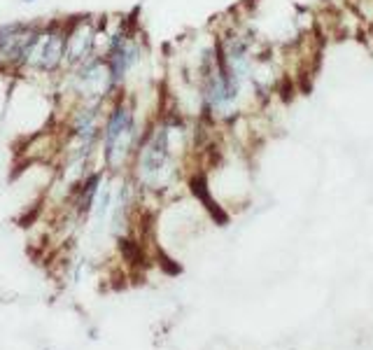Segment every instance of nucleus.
Listing matches in <instances>:
<instances>
[{"instance_id": "obj_1", "label": "nucleus", "mask_w": 373, "mask_h": 350, "mask_svg": "<svg viewBox=\"0 0 373 350\" xmlns=\"http://www.w3.org/2000/svg\"><path fill=\"white\" fill-rule=\"evenodd\" d=\"M147 124L138 117V105L126 91L108 103L101 121V159L103 168L110 173H122L136 156L143 131Z\"/></svg>"}, {"instance_id": "obj_2", "label": "nucleus", "mask_w": 373, "mask_h": 350, "mask_svg": "<svg viewBox=\"0 0 373 350\" xmlns=\"http://www.w3.org/2000/svg\"><path fill=\"white\" fill-rule=\"evenodd\" d=\"M180 119H156L149 121L143 131L140 145L133 156V170L143 187H161L173 175L175 163V135L182 131Z\"/></svg>"}, {"instance_id": "obj_3", "label": "nucleus", "mask_w": 373, "mask_h": 350, "mask_svg": "<svg viewBox=\"0 0 373 350\" xmlns=\"http://www.w3.org/2000/svg\"><path fill=\"white\" fill-rule=\"evenodd\" d=\"M66 45H68V21H45L21 75L59 80L66 73Z\"/></svg>"}, {"instance_id": "obj_4", "label": "nucleus", "mask_w": 373, "mask_h": 350, "mask_svg": "<svg viewBox=\"0 0 373 350\" xmlns=\"http://www.w3.org/2000/svg\"><path fill=\"white\" fill-rule=\"evenodd\" d=\"M103 59L108 63L110 77L115 80V84L119 89H124L126 80L131 77V73L136 70L145 59V47H143V38L129 26V24H119L115 31H110L105 35V45L101 49Z\"/></svg>"}, {"instance_id": "obj_5", "label": "nucleus", "mask_w": 373, "mask_h": 350, "mask_svg": "<svg viewBox=\"0 0 373 350\" xmlns=\"http://www.w3.org/2000/svg\"><path fill=\"white\" fill-rule=\"evenodd\" d=\"M108 31L96 17H73L68 19V45H66V70L101 54L98 42H105Z\"/></svg>"}, {"instance_id": "obj_6", "label": "nucleus", "mask_w": 373, "mask_h": 350, "mask_svg": "<svg viewBox=\"0 0 373 350\" xmlns=\"http://www.w3.org/2000/svg\"><path fill=\"white\" fill-rule=\"evenodd\" d=\"M21 3H24V5H35L38 0H21Z\"/></svg>"}]
</instances>
